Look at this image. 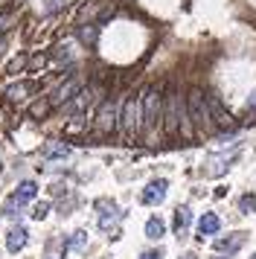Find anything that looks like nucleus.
<instances>
[{"label": "nucleus", "instance_id": "nucleus-1", "mask_svg": "<svg viewBox=\"0 0 256 259\" xmlns=\"http://www.w3.org/2000/svg\"><path fill=\"white\" fill-rule=\"evenodd\" d=\"M163 117H166V134H178L181 125H184V134L192 131V122L186 119V111H184V105H181V96H178V94H169Z\"/></svg>", "mask_w": 256, "mask_h": 259}, {"label": "nucleus", "instance_id": "nucleus-2", "mask_svg": "<svg viewBox=\"0 0 256 259\" xmlns=\"http://www.w3.org/2000/svg\"><path fill=\"white\" fill-rule=\"evenodd\" d=\"M186 117L195 128H212V119H209V108H207V96L201 91H189L186 99Z\"/></svg>", "mask_w": 256, "mask_h": 259}, {"label": "nucleus", "instance_id": "nucleus-3", "mask_svg": "<svg viewBox=\"0 0 256 259\" xmlns=\"http://www.w3.org/2000/svg\"><path fill=\"white\" fill-rule=\"evenodd\" d=\"M160 111H163V102H160V91L157 88H149L143 99H140V119H143V128L151 131L160 119Z\"/></svg>", "mask_w": 256, "mask_h": 259}, {"label": "nucleus", "instance_id": "nucleus-4", "mask_svg": "<svg viewBox=\"0 0 256 259\" xmlns=\"http://www.w3.org/2000/svg\"><path fill=\"white\" fill-rule=\"evenodd\" d=\"M119 125H122V131H125V137H131V140L143 131V119H140V96H131L125 105H122Z\"/></svg>", "mask_w": 256, "mask_h": 259}, {"label": "nucleus", "instance_id": "nucleus-5", "mask_svg": "<svg viewBox=\"0 0 256 259\" xmlns=\"http://www.w3.org/2000/svg\"><path fill=\"white\" fill-rule=\"evenodd\" d=\"M96 219H99V227L102 230H108L111 236H119V227H116V222L122 219V210H116L114 201H96Z\"/></svg>", "mask_w": 256, "mask_h": 259}, {"label": "nucleus", "instance_id": "nucleus-6", "mask_svg": "<svg viewBox=\"0 0 256 259\" xmlns=\"http://www.w3.org/2000/svg\"><path fill=\"white\" fill-rule=\"evenodd\" d=\"M166 192H169V181L157 178V181H151L149 187L140 192V201H143V204H149V207H154V204H160V201L166 198Z\"/></svg>", "mask_w": 256, "mask_h": 259}, {"label": "nucleus", "instance_id": "nucleus-7", "mask_svg": "<svg viewBox=\"0 0 256 259\" xmlns=\"http://www.w3.org/2000/svg\"><path fill=\"white\" fill-rule=\"evenodd\" d=\"M207 108H209V119H212V125H219V128H233L230 111L221 105L216 96H207Z\"/></svg>", "mask_w": 256, "mask_h": 259}, {"label": "nucleus", "instance_id": "nucleus-8", "mask_svg": "<svg viewBox=\"0 0 256 259\" xmlns=\"http://www.w3.org/2000/svg\"><path fill=\"white\" fill-rule=\"evenodd\" d=\"M26 245H29V230L26 227H12V230H6V250L9 253H21Z\"/></svg>", "mask_w": 256, "mask_h": 259}, {"label": "nucleus", "instance_id": "nucleus-9", "mask_svg": "<svg viewBox=\"0 0 256 259\" xmlns=\"http://www.w3.org/2000/svg\"><path fill=\"white\" fill-rule=\"evenodd\" d=\"M35 195H38V184H35V181H21L18 189L9 195V204L12 207H18V204H29Z\"/></svg>", "mask_w": 256, "mask_h": 259}, {"label": "nucleus", "instance_id": "nucleus-10", "mask_svg": "<svg viewBox=\"0 0 256 259\" xmlns=\"http://www.w3.org/2000/svg\"><path fill=\"white\" fill-rule=\"evenodd\" d=\"M114 122H116V102L108 99L102 105V111H99V117H96V128L102 134H108V131H114Z\"/></svg>", "mask_w": 256, "mask_h": 259}, {"label": "nucleus", "instance_id": "nucleus-11", "mask_svg": "<svg viewBox=\"0 0 256 259\" xmlns=\"http://www.w3.org/2000/svg\"><path fill=\"white\" fill-rule=\"evenodd\" d=\"M244 239H247L244 233H233V236H227V239H216V250H219V253H227V256H233V253H236V250L244 245Z\"/></svg>", "mask_w": 256, "mask_h": 259}, {"label": "nucleus", "instance_id": "nucleus-12", "mask_svg": "<svg viewBox=\"0 0 256 259\" xmlns=\"http://www.w3.org/2000/svg\"><path fill=\"white\" fill-rule=\"evenodd\" d=\"M221 230V219L216 212H204L201 215V222H198V236L204 239V236H216Z\"/></svg>", "mask_w": 256, "mask_h": 259}, {"label": "nucleus", "instance_id": "nucleus-13", "mask_svg": "<svg viewBox=\"0 0 256 259\" xmlns=\"http://www.w3.org/2000/svg\"><path fill=\"white\" fill-rule=\"evenodd\" d=\"M189 224H192V210L184 204V207H178V210H175V236H178V239H184L186 230H189Z\"/></svg>", "mask_w": 256, "mask_h": 259}, {"label": "nucleus", "instance_id": "nucleus-14", "mask_svg": "<svg viewBox=\"0 0 256 259\" xmlns=\"http://www.w3.org/2000/svg\"><path fill=\"white\" fill-rule=\"evenodd\" d=\"M76 88H79V82H76V79H67V82H64V84H61V88L56 91V96L50 99V105L61 108V105H64V102L70 99V96H73V91H76Z\"/></svg>", "mask_w": 256, "mask_h": 259}, {"label": "nucleus", "instance_id": "nucleus-15", "mask_svg": "<svg viewBox=\"0 0 256 259\" xmlns=\"http://www.w3.org/2000/svg\"><path fill=\"white\" fill-rule=\"evenodd\" d=\"M163 233H166V224L157 215H151L149 222H146V236H149L151 242H157V239H163Z\"/></svg>", "mask_w": 256, "mask_h": 259}, {"label": "nucleus", "instance_id": "nucleus-16", "mask_svg": "<svg viewBox=\"0 0 256 259\" xmlns=\"http://www.w3.org/2000/svg\"><path fill=\"white\" fill-rule=\"evenodd\" d=\"M84 245H88V233H84V230H73V233L67 236V242H64L67 250H81Z\"/></svg>", "mask_w": 256, "mask_h": 259}, {"label": "nucleus", "instance_id": "nucleus-17", "mask_svg": "<svg viewBox=\"0 0 256 259\" xmlns=\"http://www.w3.org/2000/svg\"><path fill=\"white\" fill-rule=\"evenodd\" d=\"M44 154H47V157H67V154H70V146H64V143H47V146H44Z\"/></svg>", "mask_w": 256, "mask_h": 259}, {"label": "nucleus", "instance_id": "nucleus-18", "mask_svg": "<svg viewBox=\"0 0 256 259\" xmlns=\"http://www.w3.org/2000/svg\"><path fill=\"white\" fill-rule=\"evenodd\" d=\"M26 91H29V84H12L9 91H6V96H9L12 102H18V99L26 96Z\"/></svg>", "mask_w": 256, "mask_h": 259}, {"label": "nucleus", "instance_id": "nucleus-19", "mask_svg": "<svg viewBox=\"0 0 256 259\" xmlns=\"http://www.w3.org/2000/svg\"><path fill=\"white\" fill-rule=\"evenodd\" d=\"M67 247H64V242H53V245L47 247V259H61V253H64Z\"/></svg>", "mask_w": 256, "mask_h": 259}, {"label": "nucleus", "instance_id": "nucleus-20", "mask_svg": "<svg viewBox=\"0 0 256 259\" xmlns=\"http://www.w3.org/2000/svg\"><path fill=\"white\" fill-rule=\"evenodd\" d=\"M239 207H242V212H253L256 198H253V195H242V201H239Z\"/></svg>", "mask_w": 256, "mask_h": 259}, {"label": "nucleus", "instance_id": "nucleus-21", "mask_svg": "<svg viewBox=\"0 0 256 259\" xmlns=\"http://www.w3.org/2000/svg\"><path fill=\"white\" fill-rule=\"evenodd\" d=\"M47 210H50V204H35V210H32V219H47Z\"/></svg>", "mask_w": 256, "mask_h": 259}, {"label": "nucleus", "instance_id": "nucleus-22", "mask_svg": "<svg viewBox=\"0 0 256 259\" xmlns=\"http://www.w3.org/2000/svg\"><path fill=\"white\" fill-rule=\"evenodd\" d=\"M93 35H96V32H93V26H88V29H81V38H84V41H93Z\"/></svg>", "mask_w": 256, "mask_h": 259}, {"label": "nucleus", "instance_id": "nucleus-23", "mask_svg": "<svg viewBox=\"0 0 256 259\" xmlns=\"http://www.w3.org/2000/svg\"><path fill=\"white\" fill-rule=\"evenodd\" d=\"M140 259H160V253H154V250H149V253H143Z\"/></svg>", "mask_w": 256, "mask_h": 259}, {"label": "nucleus", "instance_id": "nucleus-24", "mask_svg": "<svg viewBox=\"0 0 256 259\" xmlns=\"http://www.w3.org/2000/svg\"><path fill=\"white\" fill-rule=\"evenodd\" d=\"M181 259H198V256H195V253H184Z\"/></svg>", "mask_w": 256, "mask_h": 259}, {"label": "nucleus", "instance_id": "nucleus-25", "mask_svg": "<svg viewBox=\"0 0 256 259\" xmlns=\"http://www.w3.org/2000/svg\"><path fill=\"white\" fill-rule=\"evenodd\" d=\"M216 259H224V256H216ZM227 259H230V256H227Z\"/></svg>", "mask_w": 256, "mask_h": 259}, {"label": "nucleus", "instance_id": "nucleus-26", "mask_svg": "<svg viewBox=\"0 0 256 259\" xmlns=\"http://www.w3.org/2000/svg\"><path fill=\"white\" fill-rule=\"evenodd\" d=\"M250 259H256V253H253V256H250Z\"/></svg>", "mask_w": 256, "mask_h": 259}]
</instances>
